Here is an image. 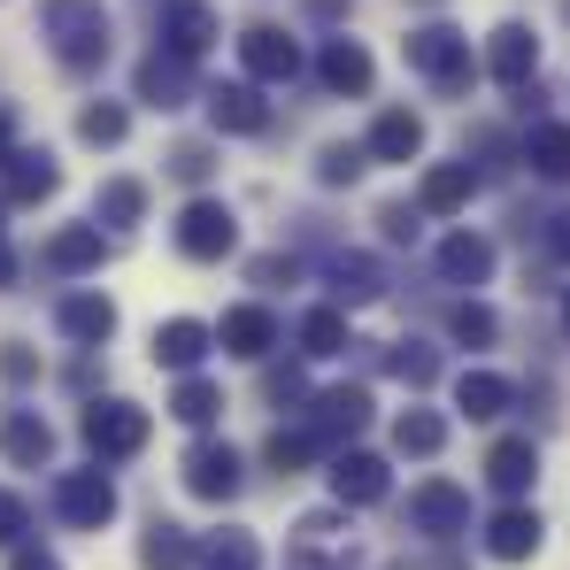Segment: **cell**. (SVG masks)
Returning a JSON list of instances; mask_svg holds the SVG:
<instances>
[{"label": "cell", "mask_w": 570, "mask_h": 570, "mask_svg": "<svg viewBox=\"0 0 570 570\" xmlns=\"http://www.w3.org/2000/svg\"><path fill=\"white\" fill-rule=\"evenodd\" d=\"M39 39L55 47V62L62 70H100L108 62V47H116V23H108V8L100 0H39Z\"/></svg>", "instance_id": "1"}, {"label": "cell", "mask_w": 570, "mask_h": 570, "mask_svg": "<svg viewBox=\"0 0 570 570\" xmlns=\"http://www.w3.org/2000/svg\"><path fill=\"white\" fill-rule=\"evenodd\" d=\"M401 55H409V70L440 100H463L471 78H478V55H471V39H463L455 23H416V31L401 39Z\"/></svg>", "instance_id": "2"}, {"label": "cell", "mask_w": 570, "mask_h": 570, "mask_svg": "<svg viewBox=\"0 0 570 570\" xmlns=\"http://www.w3.org/2000/svg\"><path fill=\"white\" fill-rule=\"evenodd\" d=\"M355 563H363V540H355L347 509H308L285 532V570H355Z\"/></svg>", "instance_id": "3"}, {"label": "cell", "mask_w": 570, "mask_h": 570, "mask_svg": "<svg viewBox=\"0 0 570 570\" xmlns=\"http://www.w3.org/2000/svg\"><path fill=\"white\" fill-rule=\"evenodd\" d=\"M401 524H409L416 540H432V548H455V540L471 532V493H463L455 478H424V485L409 493Z\"/></svg>", "instance_id": "4"}, {"label": "cell", "mask_w": 570, "mask_h": 570, "mask_svg": "<svg viewBox=\"0 0 570 570\" xmlns=\"http://www.w3.org/2000/svg\"><path fill=\"white\" fill-rule=\"evenodd\" d=\"M170 239H178L186 263H224V255L239 247V216H232V200L193 193L186 208H178V224H170Z\"/></svg>", "instance_id": "5"}, {"label": "cell", "mask_w": 570, "mask_h": 570, "mask_svg": "<svg viewBox=\"0 0 570 570\" xmlns=\"http://www.w3.org/2000/svg\"><path fill=\"white\" fill-rule=\"evenodd\" d=\"M78 432H86V448H94V463H131L139 448H147V409L139 401H86V416H78Z\"/></svg>", "instance_id": "6"}, {"label": "cell", "mask_w": 570, "mask_h": 570, "mask_svg": "<svg viewBox=\"0 0 570 570\" xmlns=\"http://www.w3.org/2000/svg\"><path fill=\"white\" fill-rule=\"evenodd\" d=\"M239 485H247V463H239L232 440H193V448H186V493H193V501L224 509Z\"/></svg>", "instance_id": "7"}, {"label": "cell", "mask_w": 570, "mask_h": 570, "mask_svg": "<svg viewBox=\"0 0 570 570\" xmlns=\"http://www.w3.org/2000/svg\"><path fill=\"white\" fill-rule=\"evenodd\" d=\"M55 517L70 524V532H100L108 517H116V478L100 471H62L55 478Z\"/></svg>", "instance_id": "8"}, {"label": "cell", "mask_w": 570, "mask_h": 570, "mask_svg": "<svg viewBox=\"0 0 570 570\" xmlns=\"http://www.w3.org/2000/svg\"><path fill=\"white\" fill-rule=\"evenodd\" d=\"M363 424H371V385H332V393L308 401V432L324 440V455H340Z\"/></svg>", "instance_id": "9"}, {"label": "cell", "mask_w": 570, "mask_h": 570, "mask_svg": "<svg viewBox=\"0 0 570 570\" xmlns=\"http://www.w3.org/2000/svg\"><path fill=\"white\" fill-rule=\"evenodd\" d=\"M385 493H393L385 455H371V448H340V455H332V501H340V509H379Z\"/></svg>", "instance_id": "10"}, {"label": "cell", "mask_w": 570, "mask_h": 570, "mask_svg": "<svg viewBox=\"0 0 570 570\" xmlns=\"http://www.w3.org/2000/svg\"><path fill=\"white\" fill-rule=\"evenodd\" d=\"M485 78H493L501 94H524V86L540 78V39H532V23H501V31L485 39Z\"/></svg>", "instance_id": "11"}, {"label": "cell", "mask_w": 570, "mask_h": 570, "mask_svg": "<svg viewBox=\"0 0 570 570\" xmlns=\"http://www.w3.org/2000/svg\"><path fill=\"white\" fill-rule=\"evenodd\" d=\"M239 70H247L255 86H293V78H301V47L285 39L278 23H247V31H239Z\"/></svg>", "instance_id": "12"}, {"label": "cell", "mask_w": 570, "mask_h": 570, "mask_svg": "<svg viewBox=\"0 0 570 570\" xmlns=\"http://www.w3.org/2000/svg\"><path fill=\"white\" fill-rule=\"evenodd\" d=\"M208 124H216V139L232 131V139H263L271 131V100L255 78H232V86H208Z\"/></svg>", "instance_id": "13"}, {"label": "cell", "mask_w": 570, "mask_h": 570, "mask_svg": "<svg viewBox=\"0 0 570 570\" xmlns=\"http://www.w3.org/2000/svg\"><path fill=\"white\" fill-rule=\"evenodd\" d=\"M216 39H224V31H216V8H208V0H170L163 23H155V47L178 55V62H200Z\"/></svg>", "instance_id": "14"}, {"label": "cell", "mask_w": 570, "mask_h": 570, "mask_svg": "<svg viewBox=\"0 0 570 570\" xmlns=\"http://www.w3.org/2000/svg\"><path fill=\"white\" fill-rule=\"evenodd\" d=\"M62 193V163L47 155V147H16L8 163H0V200L8 208H39V200H55Z\"/></svg>", "instance_id": "15"}, {"label": "cell", "mask_w": 570, "mask_h": 570, "mask_svg": "<svg viewBox=\"0 0 570 570\" xmlns=\"http://www.w3.org/2000/svg\"><path fill=\"white\" fill-rule=\"evenodd\" d=\"M208 355H216V324H200V316H170V324H155V371L193 379Z\"/></svg>", "instance_id": "16"}, {"label": "cell", "mask_w": 570, "mask_h": 570, "mask_svg": "<svg viewBox=\"0 0 570 570\" xmlns=\"http://www.w3.org/2000/svg\"><path fill=\"white\" fill-rule=\"evenodd\" d=\"M278 340H285V324L263 308V301H239V308H224V324H216V347L239 355V363H263Z\"/></svg>", "instance_id": "17"}, {"label": "cell", "mask_w": 570, "mask_h": 570, "mask_svg": "<svg viewBox=\"0 0 570 570\" xmlns=\"http://www.w3.org/2000/svg\"><path fill=\"white\" fill-rule=\"evenodd\" d=\"M131 100H147L155 116H178V108L193 100V62H178V55L155 47V55L131 70Z\"/></svg>", "instance_id": "18"}, {"label": "cell", "mask_w": 570, "mask_h": 570, "mask_svg": "<svg viewBox=\"0 0 570 570\" xmlns=\"http://www.w3.org/2000/svg\"><path fill=\"white\" fill-rule=\"evenodd\" d=\"M316 78H324V94H340V100H363L371 94V78H379V62H371V47L363 39H324V55H316Z\"/></svg>", "instance_id": "19"}, {"label": "cell", "mask_w": 570, "mask_h": 570, "mask_svg": "<svg viewBox=\"0 0 570 570\" xmlns=\"http://www.w3.org/2000/svg\"><path fill=\"white\" fill-rule=\"evenodd\" d=\"M540 540H548V524H540V509H524V501L493 509V524H485V556H493V563H532Z\"/></svg>", "instance_id": "20"}, {"label": "cell", "mask_w": 570, "mask_h": 570, "mask_svg": "<svg viewBox=\"0 0 570 570\" xmlns=\"http://www.w3.org/2000/svg\"><path fill=\"white\" fill-rule=\"evenodd\" d=\"M55 332L70 347H108L116 340V301L108 293H62L55 301Z\"/></svg>", "instance_id": "21"}, {"label": "cell", "mask_w": 570, "mask_h": 570, "mask_svg": "<svg viewBox=\"0 0 570 570\" xmlns=\"http://www.w3.org/2000/svg\"><path fill=\"white\" fill-rule=\"evenodd\" d=\"M485 485H493L501 501H524V493L540 485V448H532L524 432L493 440V448H485Z\"/></svg>", "instance_id": "22"}, {"label": "cell", "mask_w": 570, "mask_h": 570, "mask_svg": "<svg viewBox=\"0 0 570 570\" xmlns=\"http://www.w3.org/2000/svg\"><path fill=\"white\" fill-rule=\"evenodd\" d=\"M0 455L16 471H47L55 463V424L39 409H0Z\"/></svg>", "instance_id": "23"}, {"label": "cell", "mask_w": 570, "mask_h": 570, "mask_svg": "<svg viewBox=\"0 0 570 570\" xmlns=\"http://www.w3.org/2000/svg\"><path fill=\"white\" fill-rule=\"evenodd\" d=\"M39 263H47L55 278H86V271L108 263V232H100V224H62V232L39 247Z\"/></svg>", "instance_id": "24"}, {"label": "cell", "mask_w": 570, "mask_h": 570, "mask_svg": "<svg viewBox=\"0 0 570 570\" xmlns=\"http://www.w3.org/2000/svg\"><path fill=\"white\" fill-rule=\"evenodd\" d=\"M517 163L540 178V186H570V124H556V116H540L524 139H517Z\"/></svg>", "instance_id": "25"}, {"label": "cell", "mask_w": 570, "mask_h": 570, "mask_svg": "<svg viewBox=\"0 0 570 570\" xmlns=\"http://www.w3.org/2000/svg\"><path fill=\"white\" fill-rule=\"evenodd\" d=\"M478 178H485V170H478L471 155H463V163H432L424 186H416V208H424V216H463L471 193H478Z\"/></svg>", "instance_id": "26"}, {"label": "cell", "mask_w": 570, "mask_h": 570, "mask_svg": "<svg viewBox=\"0 0 570 570\" xmlns=\"http://www.w3.org/2000/svg\"><path fill=\"white\" fill-rule=\"evenodd\" d=\"M324 285H332V308H371L385 293V263L379 255H332L324 263Z\"/></svg>", "instance_id": "27"}, {"label": "cell", "mask_w": 570, "mask_h": 570, "mask_svg": "<svg viewBox=\"0 0 570 570\" xmlns=\"http://www.w3.org/2000/svg\"><path fill=\"white\" fill-rule=\"evenodd\" d=\"M363 155H371V163H416V155H424V116H416V108H379Z\"/></svg>", "instance_id": "28"}, {"label": "cell", "mask_w": 570, "mask_h": 570, "mask_svg": "<svg viewBox=\"0 0 570 570\" xmlns=\"http://www.w3.org/2000/svg\"><path fill=\"white\" fill-rule=\"evenodd\" d=\"M432 263H440V278H448V285H485V278H493V239H478V232H448Z\"/></svg>", "instance_id": "29"}, {"label": "cell", "mask_w": 570, "mask_h": 570, "mask_svg": "<svg viewBox=\"0 0 570 570\" xmlns=\"http://www.w3.org/2000/svg\"><path fill=\"white\" fill-rule=\"evenodd\" d=\"M193 563H200V540H193L186 524L155 517V524L139 532V570H193Z\"/></svg>", "instance_id": "30"}, {"label": "cell", "mask_w": 570, "mask_h": 570, "mask_svg": "<svg viewBox=\"0 0 570 570\" xmlns=\"http://www.w3.org/2000/svg\"><path fill=\"white\" fill-rule=\"evenodd\" d=\"M509 401H517V385L493 379V371H463V379H455V409H463L471 424H493V416H509Z\"/></svg>", "instance_id": "31"}, {"label": "cell", "mask_w": 570, "mask_h": 570, "mask_svg": "<svg viewBox=\"0 0 570 570\" xmlns=\"http://www.w3.org/2000/svg\"><path fill=\"white\" fill-rule=\"evenodd\" d=\"M316 455H324V440H316L308 424H278V432L263 440V471H278V478H301Z\"/></svg>", "instance_id": "32"}, {"label": "cell", "mask_w": 570, "mask_h": 570, "mask_svg": "<svg viewBox=\"0 0 570 570\" xmlns=\"http://www.w3.org/2000/svg\"><path fill=\"white\" fill-rule=\"evenodd\" d=\"M139 216H147V186H139V178H108V186L94 193V224L100 232H131Z\"/></svg>", "instance_id": "33"}, {"label": "cell", "mask_w": 570, "mask_h": 570, "mask_svg": "<svg viewBox=\"0 0 570 570\" xmlns=\"http://www.w3.org/2000/svg\"><path fill=\"white\" fill-rule=\"evenodd\" d=\"M355 340H347V308H308L301 316V355L308 363H332V355H347Z\"/></svg>", "instance_id": "34"}, {"label": "cell", "mask_w": 570, "mask_h": 570, "mask_svg": "<svg viewBox=\"0 0 570 570\" xmlns=\"http://www.w3.org/2000/svg\"><path fill=\"white\" fill-rule=\"evenodd\" d=\"M200 570H263V548L255 532L224 524V532H200Z\"/></svg>", "instance_id": "35"}, {"label": "cell", "mask_w": 570, "mask_h": 570, "mask_svg": "<svg viewBox=\"0 0 570 570\" xmlns=\"http://www.w3.org/2000/svg\"><path fill=\"white\" fill-rule=\"evenodd\" d=\"M170 416H178V424H193V432H200V424H216V416H224V385L200 379V371H193V379H178V393H170Z\"/></svg>", "instance_id": "36"}, {"label": "cell", "mask_w": 570, "mask_h": 570, "mask_svg": "<svg viewBox=\"0 0 570 570\" xmlns=\"http://www.w3.org/2000/svg\"><path fill=\"white\" fill-rule=\"evenodd\" d=\"M393 448H401V455H440V448H448V416L401 409V416H393Z\"/></svg>", "instance_id": "37"}, {"label": "cell", "mask_w": 570, "mask_h": 570, "mask_svg": "<svg viewBox=\"0 0 570 570\" xmlns=\"http://www.w3.org/2000/svg\"><path fill=\"white\" fill-rule=\"evenodd\" d=\"M385 379H401L409 393L432 385V379H440V347H424V340H393V347H385Z\"/></svg>", "instance_id": "38"}, {"label": "cell", "mask_w": 570, "mask_h": 570, "mask_svg": "<svg viewBox=\"0 0 570 570\" xmlns=\"http://www.w3.org/2000/svg\"><path fill=\"white\" fill-rule=\"evenodd\" d=\"M124 131H131V108L124 100H86L78 108V139L86 147H124Z\"/></svg>", "instance_id": "39"}, {"label": "cell", "mask_w": 570, "mask_h": 570, "mask_svg": "<svg viewBox=\"0 0 570 570\" xmlns=\"http://www.w3.org/2000/svg\"><path fill=\"white\" fill-rule=\"evenodd\" d=\"M448 340L478 355V347H493V340H501V316H493L485 301H455V308H448Z\"/></svg>", "instance_id": "40"}, {"label": "cell", "mask_w": 570, "mask_h": 570, "mask_svg": "<svg viewBox=\"0 0 570 570\" xmlns=\"http://www.w3.org/2000/svg\"><path fill=\"white\" fill-rule=\"evenodd\" d=\"M163 170H170L178 186H208V178H216V147H208V139H178Z\"/></svg>", "instance_id": "41"}, {"label": "cell", "mask_w": 570, "mask_h": 570, "mask_svg": "<svg viewBox=\"0 0 570 570\" xmlns=\"http://www.w3.org/2000/svg\"><path fill=\"white\" fill-rule=\"evenodd\" d=\"M363 170H371V155H363V147H347V139H332V147L316 155V186H355Z\"/></svg>", "instance_id": "42"}, {"label": "cell", "mask_w": 570, "mask_h": 570, "mask_svg": "<svg viewBox=\"0 0 570 570\" xmlns=\"http://www.w3.org/2000/svg\"><path fill=\"white\" fill-rule=\"evenodd\" d=\"M263 401H271V409H301V401H308V371H301V363H271V371H263Z\"/></svg>", "instance_id": "43"}, {"label": "cell", "mask_w": 570, "mask_h": 570, "mask_svg": "<svg viewBox=\"0 0 570 570\" xmlns=\"http://www.w3.org/2000/svg\"><path fill=\"white\" fill-rule=\"evenodd\" d=\"M379 232L393 239V247H409V239L424 232V208H416V200H385V208H379Z\"/></svg>", "instance_id": "44"}, {"label": "cell", "mask_w": 570, "mask_h": 570, "mask_svg": "<svg viewBox=\"0 0 570 570\" xmlns=\"http://www.w3.org/2000/svg\"><path fill=\"white\" fill-rule=\"evenodd\" d=\"M0 385H39V347L0 340Z\"/></svg>", "instance_id": "45"}, {"label": "cell", "mask_w": 570, "mask_h": 570, "mask_svg": "<svg viewBox=\"0 0 570 570\" xmlns=\"http://www.w3.org/2000/svg\"><path fill=\"white\" fill-rule=\"evenodd\" d=\"M540 255H548L556 271H570V208H556V216L540 224Z\"/></svg>", "instance_id": "46"}, {"label": "cell", "mask_w": 570, "mask_h": 570, "mask_svg": "<svg viewBox=\"0 0 570 570\" xmlns=\"http://www.w3.org/2000/svg\"><path fill=\"white\" fill-rule=\"evenodd\" d=\"M247 278L263 285V293H278V285L301 278V263H293V255H255V263H247Z\"/></svg>", "instance_id": "47"}, {"label": "cell", "mask_w": 570, "mask_h": 570, "mask_svg": "<svg viewBox=\"0 0 570 570\" xmlns=\"http://www.w3.org/2000/svg\"><path fill=\"white\" fill-rule=\"evenodd\" d=\"M23 532H31V509H23V501H16V493L0 485V548H16Z\"/></svg>", "instance_id": "48"}, {"label": "cell", "mask_w": 570, "mask_h": 570, "mask_svg": "<svg viewBox=\"0 0 570 570\" xmlns=\"http://www.w3.org/2000/svg\"><path fill=\"white\" fill-rule=\"evenodd\" d=\"M8 570H62V563H55L47 548H16V556H8Z\"/></svg>", "instance_id": "49"}, {"label": "cell", "mask_w": 570, "mask_h": 570, "mask_svg": "<svg viewBox=\"0 0 570 570\" xmlns=\"http://www.w3.org/2000/svg\"><path fill=\"white\" fill-rule=\"evenodd\" d=\"M8 155H16V116L0 108V163H8Z\"/></svg>", "instance_id": "50"}, {"label": "cell", "mask_w": 570, "mask_h": 570, "mask_svg": "<svg viewBox=\"0 0 570 570\" xmlns=\"http://www.w3.org/2000/svg\"><path fill=\"white\" fill-rule=\"evenodd\" d=\"M0 285H16V255H8V239H0Z\"/></svg>", "instance_id": "51"}, {"label": "cell", "mask_w": 570, "mask_h": 570, "mask_svg": "<svg viewBox=\"0 0 570 570\" xmlns=\"http://www.w3.org/2000/svg\"><path fill=\"white\" fill-rule=\"evenodd\" d=\"M308 8H316V16H347V0H308Z\"/></svg>", "instance_id": "52"}, {"label": "cell", "mask_w": 570, "mask_h": 570, "mask_svg": "<svg viewBox=\"0 0 570 570\" xmlns=\"http://www.w3.org/2000/svg\"><path fill=\"white\" fill-rule=\"evenodd\" d=\"M563 332H570V301H563Z\"/></svg>", "instance_id": "53"}, {"label": "cell", "mask_w": 570, "mask_h": 570, "mask_svg": "<svg viewBox=\"0 0 570 570\" xmlns=\"http://www.w3.org/2000/svg\"><path fill=\"white\" fill-rule=\"evenodd\" d=\"M563 23H570V0H563Z\"/></svg>", "instance_id": "54"}, {"label": "cell", "mask_w": 570, "mask_h": 570, "mask_svg": "<svg viewBox=\"0 0 570 570\" xmlns=\"http://www.w3.org/2000/svg\"><path fill=\"white\" fill-rule=\"evenodd\" d=\"M424 8H440V0H424Z\"/></svg>", "instance_id": "55"}, {"label": "cell", "mask_w": 570, "mask_h": 570, "mask_svg": "<svg viewBox=\"0 0 570 570\" xmlns=\"http://www.w3.org/2000/svg\"><path fill=\"white\" fill-rule=\"evenodd\" d=\"M0 208H8V200H0Z\"/></svg>", "instance_id": "56"}]
</instances>
